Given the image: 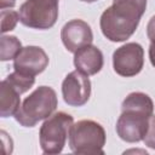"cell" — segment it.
I'll use <instances>...</instances> for the list:
<instances>
[{
	"label": "cell",
	"mask_w": 155,
	"mask_h": 155,
	"mask_svg": "<svg viewBox=\"0 0 155 155\" xmlns=\"http://www.w3.org/2000/svg\"><path fill=\"white\" fill-rule=\"evenodd\" d=\"M145 8L147 0H113L99 19L102 34L113 42L126 41L138 28Z\"/></svg>",
	"instance_id": "6da1fadb"
},
{
	"label": "cell",
	"mask_w": 155,
	"mask_h": 155,
	"mask_svg": "<svg viewBox=\"0 0 155 155\" xmlns=\"http://www.w3.org/2000/svg\"><path fill=\"white\" fill-rule=\"evenodd\" d=\"M57 104L56 91L50 86H39L23 101L15 119L23 127H34L39 121L50 117Z\"/></svg>",
	"instance_id": "7a4b0ae2"
},
{
	"label": "cell",
	"mask_w": 155,
	"mask_h": 155,
	"mask_svg": "<svg viewBox=\"0 0 155 155\" xmlns=\"http://www.w3.org/2000/svg\"><path fill=\"white\" fill-rule=\"evenodd\" d=\"M107 134L104 127L93 120H80L73 124L69 133V148L74 154H104Z\"/></svg>",
	"instance_id": "3957f363"
},
{
	"label": "cell",
	"mask_w": 155,
	"mask_h": 155,
	"mask_svg": "<svg viewBox=\"0 0 155 155\" xmlns=\"http://www.w3.org/2000/svg\"><path fill=\"white\" fill-rule=\"evenodd\" d=\"M73 124V116L64 111H57L47 117L39 131V142L42 153L48 155L62 153Z\"/></svg>",
	"instance_id": "277c9868"
},
{
	"label": "cell",
	"mask_w": 155,
	"mask_h": 155,
	"mask_svg": "<svg viewBox=\"0 0 155 155\" xmlns=\"http://www.w3.org/2000/svg\"><path fill=\"white\" fill-rule=\"evenodd\" d=\"M18 13L23 25L46 30L52 28L58 19V0H25Z\"/></svg>",
	"instance_id": "5b68a950"
},
{
	"label": "cell",
	"mask_w": 155,
	"mask_h": 155,
	"mask_svg": "<svg viewBox=\"0 0 155 155\" xmlns=\"http://www.w3.org/2000/svg\"><path fill=\"white\" fill-rule=\"evenodd\" d=\"M144 65V50L138 42H127L113 53L114 71L124 78L139 74Z\"/></svg>",
	"instance_id": "8992f818"
},
{
	"label": "cell",
	"mask_w": 155,
	"mask_h": 155,
	"mask_svg": "<svg viewBox=\"0 0 155 155\" xmlns=\"http://www.w3.org/2000/svg\"><path fill=\"white\" fill-rule=\"evenodd\" d=\"M149 117L150 115L142 111L132 109L121 110V115L119 116L115 126L117 136L120 139L127 143H137L143 140Z\"/></svg>",
	"instance_id": "52a82bcc"
},
{
	"label": "cell",
	"mask_w": 155,
	"mask_h": 155,
	"mask_svg": "<svg viewBox=\"0 0 155 155\" xmlns=\"http://www.w3.org/2000/svg\"><path fill=\"white\" fill-rule=\"evenodd\" d=\"M62 96L70 107L85 105L91 96V81L88 75L74 70L70 71L62 82Z\"/></svg>",
	"instance_id": "ba28073f"
},
{
	"label": "cell",
	"mask_w": 155,
	"mask_h": 155,
	"mask_svg": "<svg viewBox=\"0 0 155 155\" xmlns=\"http://www.w3.org/2000/svg\"><path fill=\"white\" fill-rule=\"evenodd\" d=\"M48 56L40 46H25L13 59V69L18 73L35 76L48 65Z\"/></svg>",
	"instance_id": "9c48e42d"
},
{
	"label": "cell",
	"mask_w": 155,
	"mask_h": 155,
	"mask_svg": "<svg viewBox=\"0 0 155 155\" xmlns=\"http://www.w3.org/2000/svg\"><path fill=\"white\" fill-rule=\"evenodd\" d=\"M61 39L64 47L69 52L75 53L79 48L92 44L93 33L87 22L76 18L67 22L63 25L61 30Z\"/></svg>",
	"instance_id": "30bf717a"
},
{
	"label": "cell",
	"mask_w": 155,
	"mask_h": 155,
	"mask_svg": "<svg viewBox=\"0 0 155 155\" xmlns=\"http://www.w3.org/2000/svg\"><path fill=\"white\" fill-rule=\"evenodd\" d=\"M104 58L102 51L90 44L81 48H79L74 53V65L76 70L86 74V75H96L103 68Z\"/></svg>",
	"instance_id": "8fae6325"
},
{
	"label": "cell",
	"mask_w": 155,
	"mask_h": 155,
	"mask_svg": "<svg viewBox=\"0 0 155 155\" xmlns=\"http://www.w3.org/2000/svg\"><path fill=\"white\" fill-rule=\"evenodd\" d=\"M21 93L5 79L0 84V115L1 117L15 116L21 107Z\"/></svg>",
	"instance_id": "7c38bea8"
},
{
	"label": "cell",
	"mask_w": 155,
	"mask_h": 155,
	"mask_svg": "<svg viewBox=\"0 0 155 155\" xmlns=\"http://www.w3.org/2000/svg\"><path fill=\"white\" fill-rule=\"evenodd\" d=\"M125 109H132V110L142 111V113H145V114L151 116L153 111H154V103H153V99L147 93L131 92L122 101L121 110H125Z\"/></svg>",
	"instance_id": "4fadbf2b"
},
{
	"label": "cell",
	"mask_w": 155,
	"mask_h": 155,
	"mask_svg": "<svg viewBox=\"0 0 155 155\" xmlns=\"http://www.w3.org/2000/svg\"><path fill=\"white\" fill-rule=\"evenodd\" d=\"M0 45H1L0 59L2 62L15 59L17 57V54L21 52V50L23 48L19 39H17V36H15V35H5L4 34L1 36Z\"/></svg>",
	"instance_id": "5bb4252c"
},
{
	"label": "cell",
	"mask_w": 155,
	"mask_h": 155,
	"mask_svg": "<svg viewBox=\"0 0 155 155\" xmlns=\"http://www.w3.org/2000/svg\"><path fill=\"white\" fill-rule=\"evenodd\" d=\"M5 80L11 84L21 94L22 93H25L27 91H29L33 85L35 84V76H31V75H25V74H22V73H18V71H13L11 74H8Z\"/></svg>",
	"instance_id": "9a60e30c"
},
{
	"label": "cell",
	"mask_w": 155,
	"mask_h": 155,
	"mask_svg": "<svg viewBox=\"0 0 155 155\" xmlns=\"http://www.w3.org/2000/svg\"><path fill=\"white\" fill-rule=\"evenodd\" d=\"M1 33L5 34L16 28L19 21V13L13 10H1Z\"/></svg>",
	"instance_id": "2e32d148"
},
{
	"label": "cell",
	"mask_w": 155,
	"mask_h": 155,
	"mask_svg": "<svg viewBox=\"0 0 155 155\" xmlns=\"http://www.w3.org/2000/svg\"><path fill=\"white\" fill-rule=\"evenodd\" d=\"M143 142L147 147L155 149V115H151L149 117L148 127H147V132L144 134Z\"/></svg>",
	"instance_id": "e0dca14e"
},
{
	"label": "cell",
	"mask_w": 155,
	"mask_h": 155,
	"mask_svg": "<svg viewBox=\"0 0 155 155\" xmlns=\"http://www.w3.org/2000/svg\"><path fill=\"white\" fill-rule=\"evenodd\" d=\"M147 36L150 41L155 40V15L149 19L147 24Z\"/></svg>",
	"instance_id": "ac0fdd59"
},
{
	"label": "cell",
	"mask_w": 155,
	"mask_h": 155,
	"mask_svg": "<svg viewBox=\"0 0 155 155\" xmlns=\"http://www.w3.org/2000/svg\"><path fill=\"white\" fill-rule=\"evenodd\" d=\"M149 59H150L151 65L155 68V40L151 41L149 46Z\"/></svg>",
	"instance_id": "d6986e66"
},
{
	"label": "cell",
	"mask_w": 155,
	"mask_h": 155,
	"mask_svg": "<svg viewBox=\"0 0 155 155\" xmlns=\"http://www.w3.org/2000/svg\"><path fill=\"white\" fill-rule=\"evenodd\" d=\"M16 5V0H0V8L6 10L7 7L12 8Z\"/></svg>",
	"instance_id": "ffe728a7"
},
{
	"label": "cell",
	"mask_w": 155,
	"mask_h": 155,
	"mask_svg": "<svg viewBox=\"0 0 155 155\" xmlns=\"http://www.w3.org/2000/svg\"><path fill=\"white\" fill-rule=\"evenodd\" d=\"M80 1H82V2H88V4H91V2H94V1H98V0H80Z\"/></svg>",
	"instance_id": "44dd1931"
}]
</instances>
